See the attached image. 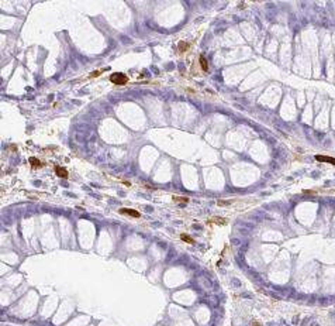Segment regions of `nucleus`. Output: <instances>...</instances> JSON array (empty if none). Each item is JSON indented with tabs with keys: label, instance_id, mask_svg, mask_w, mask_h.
<instances>
[{
	"label": "nucleus",
	"instance_id": "nucleus-1",
	"mask_svg": "<svg viewBox=\"0 0 335 326\" xmlns=\"http://www.w3.org/2000/svg\"><path fill=\"white\" fill-rule=\"evenodd\" d=\"M110 82L114 83V85H125L128 82V78L125 74H121V72H114L110 75Z\"/></svg>",
	"mask_w": 335,
	"mask_h": 326
},
{
	"label": "nucleus",
	"instance_id": "nucleus-2",
	"mask_svg": "<svg viewBox=\"0 0 335 326\" xmlns=\"http://www.w3.org/2000/svg\"><path fill=\"white\" fill-rule=\"evenodd\" d=\"M120 213L127 215V216H133V218H139V216H141V213H139L138 210H135V209H128V208H121L120 209Z\"/></svg>",
	"mask_w": 335,
	"mask_h": 326
},
{
	"label": "nucleus",
	"instance_id": "nucleus-3",
	"mask_svg": "<svg viewBox=\"0 0 335 326\" xmlns=\"http://www.w3.org/2000/svg\"><path fill=\"white\" fill-rule=\"evenodd\" d=\"M315 160L320 161V162H330V164H332V165H335V158H331V157H328V155H315Z\"/></svg>",
	"mask_w": 335,
	"mask_h": 326
},
{
	"label": "nucleus",
	"instance_id": "nucleus-4",
	"mask_svg": "<svg viewBox=\"0 0 335 326\" xmlns=\"http://www.w3.org/2000/svg\"><path fill=\"white\" fill-rule=\"evenodd\" d=\"M55 174L59 176V178H66L68 176V171L62 168V167H55Z\"/></svg>",
	"mask_w": 335,
	"mask_h": 326
},
{
	"label": "nucleus",
	"instance_id": "nucleus-5",
	"mask_svg": "<svg viewBox=\"0 0 335 326\" xmlns=\"http://www.w3.org/2000/svg\"><path fill=\"white\" fill-rule=\"evenodd\" d=\"M30 164H31L32 168H40V167L43 165L41 161L38 160V158H35V157H31V158H30Z\"/></svg>",
	"mask_w": 335,
	"mask_h": 326
},
{
	"label": "nucleus",
	"instance_id": "nucleus-6",
	"mask_svg": "<svg viewBox=\"0 0 335 326\" xmlns=\"http://www.w3.org/2000/svg\"><path fill=\"white\" fill-rule=\"evenodd\" d=\"M199 61H200V64H202L203 71H207V69H208V64H207V61H206V58H204L203 55H200V58H199Z\"/></svg>",
	"mask_w": 335,
	"mask_h": 326
},
{
	"label": "nucleus",
	"instance_id": "nucleus-7",
	"mask_svg": "<svg viewBox=\"0 0 335 326\" xmlns=\"http://www.w3.org/2000/svg\"><path fill=\"white\" fill-rule=\"evenodd\" d=\"M208 223H220V225H224V223H227V220H225V219H220V218H214V219L208 220Z\"/></svg>",
	"mask_w": 335,
	"mask_h": 326
},
{
	"label": "nucleus",
	"instance_id": "nucleus-8",
	"mask_svg": "<svg viewBox=\"0 0 335 326\" xmlns=\"http://www.w3.org/2000/svg\"><path fill=\"white\" fill-rule=\"evenodd\" d=\"M180 239L183 241H186V243H190V244H193V243H194V241H193V239H191V237H189L187 235H180Z\"/></svg>",
	"mask_w": 335,
	"mask_h": 326
},
{
	"label": "nucleus",
	"instance_id": "nucleus-9",
	"mask_svg": "<svg viewBox=\"0 0 335 326\" xmlns=\"http://www.w3.org/2000/svg\"><path fill=\"white\" fill-rule=\"evenodd\" d=\"M173 201H175V202H180V203L189 202V199L187 198H182V196H173Z\"/></svg>",
	"mask_w": 335,
	"mask_h": 326
},
{
	"label": "nucleus",
	"instance_id": "nucleus-10",
	"mask_svg": "<svg viewBox=\"0 0 335 326\" xmlns=\"http://www.w3.org/2000/svg\"><path fill=\"white\" fill-rule=\"evenodd\" d=\"M103 72H104V69H101V71H95V72H92V74H90V78H96V76L101 75Z\"/></svg>",
	"mask_w": 335,
	"mask_h": 326
},
{
	"label": "nucleus",
	"instance_id": "nucleus-11",
	"mask_svg": "<svg viewBox=\"0 0 335 326\" xmlns=\"http://www.w3.org/2000/svg\"><path fill=\"white\" fill-rule=\"evenodd\" d=\"M187 47H189V44H186V43H180V44H179V49H180V51H185Z\"/></svg>",
	"mask_w": 335,
	"mask_h": 326
}]
</instances>
